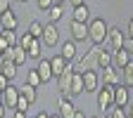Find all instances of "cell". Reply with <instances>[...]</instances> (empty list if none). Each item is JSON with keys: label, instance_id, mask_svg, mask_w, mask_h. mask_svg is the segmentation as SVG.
<instances>
[{"label": "cell", "instance_id": "12", "mask_svg": "<svg viewBox=\"0 0 133 118\" xmlns=\"http://www.w3.org/2000/svg\"><path fill=\"white\" fill-rule=\"evenodd\" d=\"M17 26H19V19H17V14L12 10L3 12L0 14V28H5V31H17Z\"/></svg>", "mask_w": 133, "mask_h": 118}, {"label": "cell", "instance_id": "41", "mask_svg": "<svg viewBox=\"0 0 133 118\" xmlns=\"http://www.w3.org/2000/svg\"><path fill=\"white\" fill-rule=\"evenodd\" d=\"M36 118H50V113H48V111H41V113H38Z\"/></svg>", "mask_w": 133, "mask_h": 118}, {"label": "cell", "instance_id": "31", "mask_svg": "<svg viewBox=\"0 0 133 118\" xmlns=\"http://www.w3.org/2000/svg\"><path fill=\"white\" fill-rule=\"evenodd\" d=\"M29 106H31V102L24 97V95H19V99H17V106H14V111H29Z\"/></svg>", "mask_w": 133, "mask_h": 118}, {"label": "cell", "instance_id": "40", "mask_svg": "<svg viewBox=\"0 0 133 118\" xmlns=\"http://www.w3.org/2000/svg\"><path fill=\"white\" fill-rule=\"evenodd\" d=\"M74 118H86V113H83L81 109H76V113H74Z\"/></svg>", "mask_w": 133, "mask_h": 118}, {"label": "cell", "instance_id": "42", "mask_svg": "<svg viewBox=\"0 0 133 118\" xmlns=\"http://www.w3.org/2000/svg\"><path fill=\"white\" fill-rule=\"evenodd\" d=\"M0 118H5V104L0 102Z\"/></svg>", "mask_w": 133, "mask_h": 118}, {"label": "cell", "instance_id": "48", "mask_svg": "<svg viewBox=\"0 0 133 118\" xmlns=\"http://www.w3.org/2000/svg\"><path fill=\"white\" fill-rule=\"evenodd\" d=\"M105 118H109V116H105Z\"/></svg>", "mask_w": 133, "mask_h": 118}, {"label": "cell", "instance_id": "15", "mask_svg": "<svg viewBox=\"0 0 133 118\" xmlns=\"http://www.w3.org/2000/svg\"><path fill=\"white\" fill-rule=\"evenodd\" d=\"M86 90H83V76L81 73H74L71 76V85H69V92H66V97H78V95H83Z\"/></svg>", "mask_w": 133, "mask_h": 118}, {"label": "cell", "instance_id": "45", "mask_svg": "<svg viewBox=\"0 0 133 118\" xmlns=\"http://www.w3.org/2000/svg\"><path fill=\"white\" fill-rule=\"evenodd\" d=\"M50 118H62V116H59V113H55V116H50Z\"/></svg>", "mask_w": 133, "mask_h": 118}, {"label": "cell", "instance_id": "16", "mask_svg": "<svg viewBox=\"0 0 133 118\" xmlns=\"http://www.w3.org/2000/svg\"><path fill=\"white\" fill-rule=\"evenodd\" d=\"M17 69H19V66H17V64H14L10 57H3V59H0V73H3V76H7L10 80H14Z\"/></svg>", "mask_w": 133, "mask_h": 118}, {"label": "cell", "instance_id": "22", "mask_svg": "<svg viewBox=\"0 0 133 118\" xmlns=\"http://www.w3.org/2000/svg\"><path fill=\"white\" fill-rule=\"evenodd\" d=\"M43 40L41 38H36V40H33L31 45H29V50H26V54L31 57V59H41V54H43Z\"/></svg>", "mask_w": 133, "mask_h": 118}, {"label": "cell", "instance_id": "27", "mask_svg": "<svg viewBox=\"0 0 133 118\" xmlns=\"http://www.w3.org/2000/svg\"><path fill=\"white\" fill-rule=\"evenodd\" d=\"M26 83H29V85H33V88H41V85H43V80H41V76H38L36 69H31V71L26 73Z\"/></svg>", "mask_w": 133, "mask_h": 118}, {"label": "cell", "instance_id": "29", "mask_svg": "<svg viewBox=\"0 0 133 118\" xmlns=\"http://www.w3.org/2000/svg\"><path fill=\"white\" fill-rule=\"evenodd\" d=\"M33 40H36V38H33V36H31V33L26 31V33H22V36H19V40H17V45H22L24 50H29V45H31Z\"/></svg>", "mask_w": 133, "mask_h": 118}, {"label": "cell", "instance_id": "17", "mask_svg": "<svg viewBox=\"0 0 133 118\" xmlns=\"http://www.w3.org/2000/svg\"><path fill=\"white\" fill-rule=\"evenodd\" d=\"M17 40H19V38H17V33H14V31H5V28H0V47H3L5 52H7L12 45H17Z\"/></svg>", "mask_w": 133, "mask_h": 118}, {"label": "cell", "instance_id": "38", "mask_svg": "<svg viewBox=\"0 0 133 118\" xmlns=\"http://www.w3.org/2000/svg\"><path fill=\"white\" fill-rule=\"evenodd\" d=\"M71 7H78V5H86V0H66Z\"/></svg>", "mask_w": 133, "mask_h": 118}, {"label": "cell", "instance_id": "25", "mask_svg": "<svg viewBox=\"0 0 133 118\" xmlns=\"http://www.w3.org/2000/svg\"><path fill=\"white\" fill-rule=\"evenodd\" d=\"M105 66H112V52L105 50V45H102V50H100V54H97V71L105 69Z\"/></svg>", "mask_w": 133, "mask_h": 118}, {"label": "cell", "instance_id": "23", "mask_svg": "<svg viewBox=\"0 0 133 118\" xmlns=\"http://www.w3.org/2000/svg\"><path fill=\"white\" fill-rule=\"evenodd\" d=\"M50 66H52V73H55V78H57L59 73H64V66H66V59H64L62 54H55L52 59H50Z\"/></svg>", "mask_w": 133, "mask_h": 118}, {"label": "cell", "instance_id": "26", "mask_svg": "<svg viewBox=\"0 0 133 118\" xmlns=\"http://www.w3.org/2000/svg\"><path fill=\"white\" fill-rule=\"evenodd\" d=\"M22 90V95L29 99L31 104H36V99H38V88H33V85H29V83H24V88H19Z\"/></svg>", "mask_w": 133, "mask_h": 118}, {"label": "cell", "instance_id": "33", "mask_svg": "<svg viewBox=\"0 0 133 118\" xmlns=\"http://www.w3.org/2000/svg\"><path fill=\"white\" fill-rule=\"evenodd\" d=\"M7 10H12V0H0V14Z\"/></svg>", "mask_w": 133, "mask_h": 118}, {"label": "cell", "instance_id": "8", "mask_svg": "<svg viewBox=\"0 0 133 118\" xmlns=\"http://www.w3.org/2000/svg\"><path fill=\"white\" fill-rule=\"evenodd\" d=\"M83 90L86 92H97L100 90V73L97 71H83Z\"/></svg>", "mask_w": 133, "mask_h": 118}, {"label": "cell", "instance_id": "11", "mask_svg": "<svg viewBox=\"0 0 133 118\" xmlns=\"http://www.w3.org/2000/svg\"><path fill=\"white\" fill-rule=\"evenodd\" d=\"M128 61H131V52H128L126 47L116 50V52H112V66H114V69H119V71H121Z\"/></svg>", "mask_w": 133, "mask_h": 118}, {"label": "cell", "instance_id": "1", "mask_svg": "<svg viewBox=\"0 0 133 118\" xmlns=\"http://www.w3.org/2000/svg\"><path fill=\"white\" fill-rule=\"evenodd\" d=\"M107 31H109V26H107L105 19H100V17H97V19H90L88 21V40L93 45H105Z\"/></svg>", "mask_w": 133, "mask_h": 118}, {"label": "cell", "instance_id": "47", "mask_svg": "<svg viewBox=\"0 0 133 118\" xmlns=\"http://www.w3.org/2000/svg\"><path fill=\"white\" fill-rule=\"evenodd\" d=\"M126 118H131V116H126Z\"/></svg>", "mask_w": 133, "mask_h": 118}, {"label": "cell", "instance_id": "36", "mask_svg": "<svg viewBox=\"0 0 133 118\" xmlns=\"http://www.w3.org/2000/svg\"><path fill=\"white\" fill-rule=\"evenodd\" d=\"M124 47L131 52V57H133V38H126V43H124Z\"/></svg>", "mask_w": 133, "mask_h": 118}, {"label": "cell", "instance_id": "44", "mask_svg": "<svg viewBox=\"0 0 133 118\" xmlns=\"http://www.w3.org/2000/svg\"><path fill=\"white\" fill-rule=\"evenodd\" d=\"M55 3H59V5H64V3H66V0H55Z\"/></svg>", "mask_w": 133, "mask_h": 118}, {"label": "cell", "instance_id": "13", "mask_svg": "<svg viewBox=\"0 0 133 118\" xmlns=\"http://www.w3.org/2000/svg\"><path fill=\"white\" fill-rule=\"evenodd\" d=\"M88 38V24L86 21H74L71 19V40L81 43V40H86Z\"/></svg>", "mask_w": 133, "mask_h": 118}, {"label": "cell", "instance_id": "5", "mask_svg": "<svg viewBox=\"0 0 133 118\" xmlns=\"http://www.w3.org/2000/svg\"><path fill=\"white\" fill-rule=\"evenodd\" d=\"M19 95H22V90L10 83V85L3 90V99H0V102L5 104V109H14V106H17V99H19Z\"/></svg>", "mask_w": 133, "mask_h": 118}, {"label": "cell", "instance_id": "3", "mask_svg": "<svg viewBox=\"0 0 133 118\" xmlns=\"http://www.w3.org/2000/svg\"><path fill=\"white\" fill-rule=\"evenodd\" d=\"M112 106H114V88L112 85H100V90H97V109L109 111Z\"/></svg>", "mask_w": 133, "mask_h": 118}, {"label": "cell", "instance_id": "2", "mask_svg": "<svg viewBox=\"0 0 133 118\" xmlns=\"http://www.w3.org/2000/svg\"><path fill=\"white\" fill-rule=\"evenodd\" d=\"M126 43V36H124V31L119 26H109L107 31V38H105V50H109V52H116V50H121Z\"/></svg>", "mask_w": 133, "mask_h": 118}, {"label": "cell", "instance_id": "43", "mask_svg": "<svg viewBox=\"0 0 133 118\" xmlns=\"http://www.w3.org/2000/svg\"><path fill=\"white\" fill-rule=\"evenodd\" d=\"M3 57H5V50H3V47H0V59H3Z\"/></svg>", "mask_w": 133, "mask_h": 118}, {"label": "cell", "instance_id": "19", "mask_svg": "<svg viewBox=\"0 0 133 118\" xmlns=\"http://www.w3.org/2000/svg\"><path fill=\"white\" fill-rule=\"evenodd\" d=\"M64 17V5H59V3H52L48 7V21L50 24H57L59 19Z\"/></svg>", "mask_w": 133, "mask_h": 118}, {"label": "cell", "instance_id": "24", "mask_svg": "<svg viewBox=\"0 0 133 118\" xmlns=\"http://www.w3.org/2000/svg\"><path fill=\"white\" fill-rule=\"evenodd\" d=\"M121 83H124V85H128V88H133V59L121 69Z\"/></svg>", "mask_w": 133, "mask_h": 118}, {"label": "cell", "instance_id": "9", "mask_svg": "<svg viewBox=\"0 0 133 118\" xmlns=\"http://www.w3.org/2000/svg\"><path fill=\"white\" fill-rule=\"evenodd\" d=\"M128 102H131V97H128V85L116 83V85H114V106H126Z\"/></svg>", "mask_w": 133, "mask_h": 118}, {"label": "cell", "instance_id": "18", "mask_svg": "<svg viewBox=\"0 0 133 118\" xmlns=\"http://www.w3.org/2000/svg\"><path fill=\"white\" fill-rule=\"evenodd\" d=\"M71 76H74V71H66V69H64V73H59V76H57V90H59L62 95H66V92H69Z\"/></svg>", "mask_w": 133, "mask_h": 118}, {"label": "cell", "instance_id": "34", "mask_svg": "<svg viewBox=\"0 0 133 118\" xmlns=\"http://www.w3.org/2000/svg\"><path fill=\"white\" fill-rule=\"evenodd\" d=\"M10 83H12V80H10L7 76H3V73H0V90H5V88L10 85Z\"/></svg>", "mask_w": 133, "mask_h": 118}, {"label": "cell", "instance_id": "4", "mask_svg": "<svg viewBox=\"0 0 133 118\" xmlns=\"http://www.w3.org/2000/svg\"><path fill=\"white\" fill-rule=\"evenodd\" d=\"M41 40H43V45L45 47H55L57 43H59V31H57V24H45V28H43V36H41Z\"/></svg>", "mask_w": 133, "mask_h": 118}, {"label": "cell", "instance_id": "28", "mask_svg": "<svg viewBox=\"0 0 133 118\" xmlns=\"http://www.w3.org/2000/svg\"><path fill=\"white\" fill-rule=\"evenodd\" d=\"M43 28H45L43 21H31V24H29V33H31L33 38H41V36H43Z\"/></svg>", "mask_w": 133, "mask_h": 118}, {"label": "cell", "instance_id": "6", "mask_svg": "<svg viewBox=\"0 0 133 118\" xmlns=\"http://www.w3.org/2000/svg\"><path fill=\"white\" fill-rule=\"evenodd\" d=\"M57 113H59L62 118H74V113H76V106H74V102H71V97L62 95V97L57 99Z\"/></svg>", "mask_w": 133, "mask_h": 118}, {"label": "cell", "instance_id": "37", "mask_svg": "<svg viewBox=\"0 0 133 118\" xmlns=\"http://www.w3.org/2000/svg\"><path fill=\"white\" fill-rule=\"evenodd\" d=\"M12 118H29V113H26V111H14Z\"/></svg>", "mask_w": 133, "mask_h": 118}, {"label": "cell", "instance_id": "21", "mask_svg": "<svg viewBox=\"0 0 133 118\" xmlns=\"http://www.w3.org/2000/svg\"><path fill=\"white\" fill-rule=\"evenodd\" d=\"M71 19L74 21H90V7L88 5H78V7H74V14H71Z\"/></svg>", "mask_w": 133, "mask_h": 118}, {"label": "cell", "instance_id": "10", "mask_svg": "<svg viewBox=\"0 0 133 118\" xmlns=\"http://www.w3.org/2000/svg\"><path fill=\"white\" fill-rule=\"evenodd\" d=\"M5 57H10L17 66H22V64H26V59H29V54H26V50L22 47V45H12L7 52H5Z\"/></svg>", "mask_w": 133, "mask_h": 118}, {"label": "cell", "instance_id": "35", "mask_svg": "<svg viewBox=\"0 0 133 118\" xmlns=\"http://www.w3.org/2000/svg\"><path fill=\"white\" fill-rule=\"evenodd\" d=\"M126 33H128V36H126V38H133V17H131V19H128V26H126Z\"/></svg>", "mask_w": 133, "mask_h": 118}, {"label": "cell", "instance_id": "14", "mask_svg": "<svg viewBox=\"0 0 133 118\" xmlns=\"http://www.w3.org/2000/svg\"><path fill=\"white\" fill-rule=\"evenodd\" d=\"M36 71H38V76H41V80H43V85L55 78L52 66H50V59H41V61H38V66H36Z\"/></svg>", "mask_w": 133, "mask_h": 118}, {"label": "cell", "instance_id": "39", "mask_svg": "<svg viewBox=\"0 0 133 118\" xmlns=\"http://www.w3.org/2000/svg\"><path fill=\"white\" fill-rule=\"evenodd\" d=\"M126 113L133 118V102H128V104H126Z\"/></svg>", "mask_w": 133, "mask_h": 118}, {"label": "cell", "instance_id": "46", "mask_svg": "<svg viewBox=\"0 0 133 118\" xmlns=\"http://www.w3.org/2000/svg\"><path fill=\"white\" fill-rule=\"evenodd\" d=\"M17 3H29V0H17Z\"/></svg>", "mask_w": 133, "mask_h": 118}, {"label": "cell", "instance_id": "32", "mask_svg": "<svg viewBox=\"0 0 133 118\" xmlns=\"http://www.w3.org/2000/svg\"><path fill=\"white\" fill-rule=\"evenodd\" d=\"M55 0H36V5H38V10H43V12H48V7L52 5Z\"/></svg>", "mask_w": 133, "mask_h": 118}, {"label": "cell", "instance_id": "20", "mask_svg": "<svg viewBox=\"0 0 133 118\" xmlns=\"http://www.w3.org/2000/svg\"><path fill=\"white\" fill-rule=\"evenodd\" d=\"M76 52H78V50H76V40H66V43H62V57L66 59V61H74L76 59Z\"/></svg>", "mask_w": 133, "mask_h": 118}, {"label": "cell", "instance_id": "30", "mask_svg": "<svg viewBox=\"0 0 133 118\" xmlns=\"http://www.w3.org/2000/svg\"><path fill=\"white\" fill-rule=\"evenodd\" d=\"M126 106H112L109 109V118H126Z\"/></svg>", "mask_w": 133, "mask_h": 118}, {"label": "cell", "instance_id": "7", "mask_svg": "<svg viewBox=\"0 0 133 118\" xmlns=\"http://www.w3.org/2000/svg\"><path fill=\"white\" fill-rule=\"evenodd\" d=\"M102 71V76H100V85H116V83H121V76H119V69H114V66H105V69H100Z\"/></svg>", "mask_w": 133, "mask_h": 118}]
</instances>
